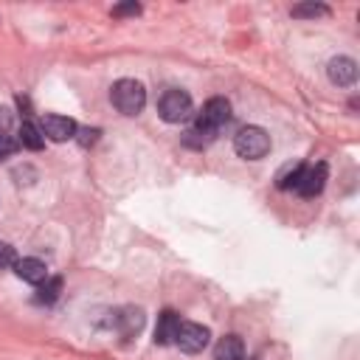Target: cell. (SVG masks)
Listing matches in <instances>:
<instances>
[{
  "label": "cell",
  "instance_id": "obj_5",
  "mask_svg": "<svg viewBox=\"0 0 360 360\" xmlns=\"http://www.w3.org/2000/svg\"><path fill=\"white\" fill-rule=\"evenodd\" d=\"M208 338H211L208 327H203V324H191V321H180L178 335H175V343L180 346V352H186V354H197V352H203V349L208 346Z\"/></svg>",
  "mask_w": 360,
  "mask_h": 360
},
{
  "label": "cell",
  "instance_id": "obj_21",
  "mask_svg": "<svg viewBox=\"0 0 360 360\" xmlns=\"http://www.w3.org/2000/svg\"><path fill=\"white\" fill-rule=\"evenodd\" d=\"M77 135H79V143H82V147H93L102 132H99L96 127H93V130H91V127H85V130H77Z\"/></svg>",
  "mask_w": 360,
  "mask_h": 360
},
{
  "label": "cell",
  "instance_id": "obj_12",
  "mask_svg": "<svg viewBox=\"0 0 360 360\" xmlns=\"http://www.w3.org/2000/svg\"><path fill=\"white\" fill-rule=\"evenodd\" d=\"M245 357V343L240 335H226L214 346V360H242Z\"/></svg>",
  "mask_w": 360,
  "mask_h": 360
},
{
  "label": "cell",
  "instance_id": "obj_4",
  "mask_svg": "<svg viewBox=\"0 0 360 360\" xmlns=\"http://www.w3.org/2000/svg\"><path fill=\"white\" fill-rule=\"evenodd\" d=\"M228 121H231V102H228V99H223V96L208 99V102L203 104L200 118H197V124H200L203 130L214 132V135H217V132H220V127H226Z\"/></svg>",
  "mask_w": 360,
  "mask_h": 360
},
{
  "label": "cell",
  "instance_id": "obj_18",
  "mask_svg": "<svg viewBox=\"0 0 360 360\" xmlns=\"http://www.w3.org/2000/svg\"><path fill=\"white\" fill-rule=\"evenodd\" d=\"M15 152H20V138L17 135H0V161H6L12 158Z\"/></svg>",
  "mask_w": 360,
  "mask_h": 360
},
{
  "label": "cell",
  "instance_id": "obj_13",
  "mask_svg": "<svg viewBox=\"0 0 360 360\" xmlns=\"http://www.w3.org/2000/svg\"><path fill=\"white\" fill-rule=\"evenodd\" d=\"M20 147H26V150H31V152H40L42 150V143H45V138H42V130L34 124V121H23V127H20Z\"/></svg>",
  "mask_w": 360,
  "mask_h": 360
},
{
  "label": "cell",
  "instance_id": "obj_6",
  "mask_svg": "<svg viewBox=\"0 0 360 360\" xmlns=\"http://www.w3.org/2000/svg\"><path fill=\"white\" fill-rule=\"evenodd\" d=\"M327 74H329V82H332V85L349 88V85H354V79H357V62H354L352 56H335V59H329V65H327Z\"/></svg>",
  "mask_w": 360,
  "mask_h": 360
},
{
  "label": "cell",
  "instance_id": "obj_2",
  "mask_svg": "<svg viewBox=\"0 0 360 360\" xmlns=\"http://www.w3.org/2000/svg\"><path fill=\"white\" fill-rule=\"evenodd\" d=\"M234 150L240 158H248V161H259L270 152V135L262 130V127H242L237 135H234Z\"/></svg>",
  "mask_w": 360,
  "mask_h": 360
},
{
  "label": "cell",
  "instance_id": "obj_14",
  "mask_svg": "<svg viewBox=\"0 0 360 360\" xmlns=\"http://www.w3.org/2000/svg\"><path fill=\"white\" fill-rule=\"evenodd\" d=\"M59 293H62V279H59V276H54V279H45V281L37 287L34 302L48 307V304H54V302L59 299Z\"/></svg>",
  "mask_w": 360,
  "mask_h": 360
},
{
  "label": "cell",
  "instance_id": "obj_19",
  "mask_svg": "<svg viewBox=\"0 0 360 360\" xmlns=\"http://www.w3.org/2000/svg\"><path fill=\"white\" fill-rule=\"evenodd\" d=\"M135 15H141V6L135 3V0H130V3H121V6L113 9V17H135Z\"/></svg>",
  "mask_w": 360,
  "mask_h": 360
},
{
  "label": "cell",
  "instance_id": "obj_10",
  "mask_svg": "<svg viewBox=\"0 0 360 360\" xmlns=\"http://www.w3.org/2000/svg\"><path fill=\"white\" fill-rule=\"evenodd\" d=\"M116 327H118V332L124 338H135L143 329V310L141 307H124L116 315Z\"/></svg>",
  "mask_w": 360,
  "mask_h": 360
},
{
  "label": "cell",
  "instance_id": "obj_17",
  "mask_svg": "<svg viewBox=\"0 0 360 360\" xmlns=\"http://www.w3.org/2000/svg\"><path fill=\"white\" fill-rule=\"evenodd\" d=\"M304 169H307V166H304V164H299V166H293L287 175H281V178H279V189H293V191H296V189H299V183H302Z\"/></svg>",
  "mask_w": 360,
  "mask_h": 360
},
{
  "label": "cell",
  "instance_id": "obj_9",
  "mask_svg": "<svg viewBox=\"0 0 360 360\" xmlns=\"http://www.w3.org/2000/svg\"><path fill=\"white\" fill-rule=\"evenodd\" d=\"M15 273H17L23 281L37 284V287H40V284L48 279V267H45V262H40V259H34V256L17 259V262H15Z\"/></svg>",
  "mask_w": 360,
  "mask_h": 360
},
{
  "label": "cell",
  "instance_id": "obj_16",
  "mask_svg": "<svg viewBox=\"0 0 360 360\" xmlns=\"http://www.w3.org/2000/svg\"><path fill=\"white\" fill-rule=\"evenodd\" d=\"M290 15L296 20H315V17H327L329 6H324V3H299V6H293Z\"/></svg>",
  "mask_w": 360,
  "mask_h": 360
},
{
  "label": "cell",
  "instance_id": "obj_7",
  "mask_svg": "<svg viewBox=\"0 0 360 360\" xmlns=\"http://www.w3.org/2000/svg\"><path fill=\"white\" fill-rule=\"evenodd\" d=\"M42 135H48L51 141H68V138H77V121L68 118V116H45L42 118Z\"/></svg>",
  "mask_w": 360,
  "mask_h": 360
},
{
  "label": "cell",
  "instance_id": "obj_15",
  "mask_svg": "<svg viewBox=\"0 0 360 360\" xmlns=\"http://www.w3.org/2000/svg\"><path fill=\"white\" fill-rule=\"evenodd\" d=\"M211 141H214V132L203 130L200 124H194V127L183 135V143H186V147H191V150H203V147H208Z\"/></svg>",
  "mask_w": 360,
  "mask_h": 360
},
{
  "label": "cell",
  "instance_id": "obj_8",
  "mask_svg": "<svg viewBox=\"0 0 360 360\" xmlns=\"http://www.w3.org/2000/svg\"><path fill=\"white\" fill-rule=\"evenodd\" d=\"M324 183H327V164H315V166H307L304 175H302V183H299V194L302 197H315L324 191Z\"/></svg>",
  "mask_w": 360,
  "mask_h": 360
},
{
  "label": "cell",
  "instance_id": "obj_22",
  "mask_svg": "<svg viewBox=\"0 0 360 360\" xmlns=\"http://www.w3.org/2000/svg\"><path fill=\"white\" fill-rule=\"evenodd\" d=\"M12 127V110L9 107H0V135H6Z\"/></svg>",
  "mask_w": 360,
  "mask_h": 360
},
{
  "label": "cell",
  "instance_id": "obj_1",
  "mask_svg": "<svg viewBox=\"0 0 360 360\" xmlns=\"http://www.w3.org/2000/svg\"><path fill=\"white\" fill-rule=\"evenodd\" d=\"M110 99H113L118 113L138 116L143 110V104H147V91H143V85L135 79H118L110 91Z\"/></svg>",
  "mask_w": 360,
  "mask_h": 360
},
{
  "label": "cell",
  "instance_id": "obj_20",
  "mask_svg": "<svg viewBox=\"0 0 360 360\" xmlns=\"http://www.w3.org/2000/svg\"><path fill=\"white\" fill-rule=\"evenodd\" d=\"M17 262V256H15V248L9 245V242H0V270L3 267H9V265H15Z\"/></svg>",
  "mask_w": 360,
  "mask_h": 360
},
{
  "label": "cell",
  "instance_id": "obj_11",
  "mask_svg": "<svg viewBox=\"0 0 360 360\" xmlns=\"http://www.w3.org/2000/svg\"><path fill=\"white\" fill-rule=\"evenodd\" d=\"M178 327H180V315H178L175 310H164V313L158 315V327H155V343H158V346L175 343Z\"/></svg>",
  "mask_w": 360,
  "mask_h": 360
},
{
  "label": "cell",
  "instance_id": "obj_3",
  "mask_svg": "<svg viewBox=\"0 0 360 360\" xmlns=\"http://www.w3.org/2000/svg\"><path fill=\"white\" fill-rule=\"evenodd\" d=\"M191 110H194L191 96H189L186 91H180V88L166 91V93L161 96V102H158V116H161L166 124H180V121H186V118L191 116Z\"/></svg>",
  "mask_w": 360,
  "mask_h": 360
}]
</instances>
